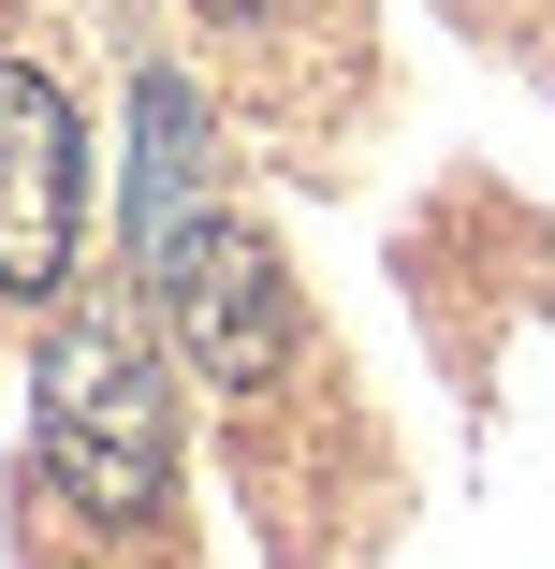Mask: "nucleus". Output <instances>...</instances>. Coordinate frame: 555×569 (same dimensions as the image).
<instances>
[{
  "label": "nucleus",
  "mask_w": 555,
  "mask_h": 569,
  "mask_svg": "<svg viewBox=\"0 0 555 569\" xmlns=\"http://www.w3.org/2000/svg\"><path fill=\"white\" fill-rule=\"evenodd\" d=\"M30 452L44 482L88 526H147L176 497V380H161V336L132 307H59L44 351H30Z\"/></svg>",
  "instance_id": "f257e3e1"
},
{
  "label": "nucleus",
  "mask_w": 555,
  "mask_h": 569,
  "mask_svg": "<svg viewBox=\"0 0 555 569\" xmlns=\"http://www.w3.org/2000/svg\"><path fill=\"white\" fill-rule=\"evenodd\" d=\"M147 292H161V321H176V351H190L205 395H264L293 366V278H278V249L249 234L235 204L190 219V234L147 263Z\"/></svg>",
  "instance_id": "f03ea898"
},
{
  "label": "nucleus",
  "mask_w": 555,
  "mask_h": 569,
  "mask_svg": "<svg viewBox=\"0 0 555 569\" xmlns=\"http://www.w3.org/2000/svg\"><path fill=\"white\" fill-rule=\"evenodd\" d=\"M73 234H88V132L59 73L0 59V307H59Z\"/></svg>",
  "instance_id": "7ed1b4c3"
},
{
  "label": "nucleus",
  "mask_w": 555,
  "mask_h": 569,
  "mask_svg": "<svg viewBox=\"0 0 555 569\" xmlns=\"http://www.w3.org/2000/svg\"><path fill=\"white\" fill-rule=\"evenodd\" d=\"M190 219H219L205 204V102L176 73H147L132 88V263H161Z\"/></svg>",
  "instance_id": "20e7f679"
}]
</instances>
